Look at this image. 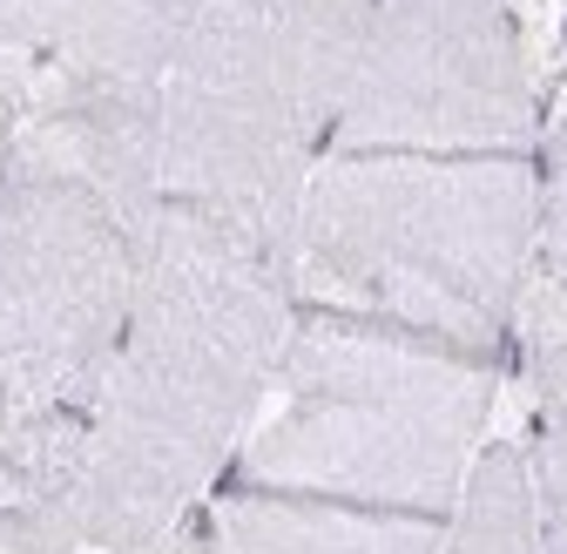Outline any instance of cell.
<instances>
[{
    "label": "cell",
    "instance_id": "cell-1",
    "mask_svg": "<svg viewBox=\"0 0 567 554\" xmlns=\"http://www.w3.org/2000/svg\"><path fill=\"white\" fill-rule=\"evenodd\" d=\"M298 318L291 257L224 217L163 203L135 298L89 399L68 521L89 554H156L230 480Z\"/></svg>",
    "mask_w": 567,
    "mask_h": 554
},
{
    "label": "cell",
    "instance_id": "cell-2",
    "mask_svg": "<svg viewBox=\"0 0 567 554\" xmlns=\"http://www.w3.org/2000/svg\"><path fill=\"white\" fill-rule=\"evenodd\" d=\"M507 399V359L392 318L305 305L230 480L453 514Z\"/></svg>",
    "mask_w": 567,
    "mask_h": 554
},
{
    "label": "cell",
    "instance_id": "cell-3",
    "mask_svg": "<svg viewBox=\"0 0 567 554\" xmlns=\"http://www.w3.org/2000/svg\"><path fill=\"white\" fill-rule=\"evenodd\" d=\"M540 264L534 156L324 150L298 217V298L507 359Z\"/></svg>",
    "mask_w": 567,
    "mask_h": 554
},
{
    "label": "cell",
    "instance_id": "cell-4",
    "mask_svg": "<svg viewBox=\"0 0 567 554\" xmlns=\"http://www.w3.org/2000/svg\"><path fill=\"white\" fill-rule=\"evenodd\" d=\"M547 48L527 0H379L324 150L534 156Z\"/></svg>",
    "mask_w": 567,
    "mask_h": 554
},
{
    "label": "cell",
    "instance_id": "cell-5",
    "mask_svg": "<svg viewBox=\"0 0 567 554\" xmlns=\"http://www.w3.org/2000/svg\"><path fill=\"white\" fill-rule=\"evenodd\" d=\"M163 203L224 217L298 257L305 189L324 129L244 0H209L163 75Z\"/></svg>",
    "mask_w": 567,
    "mask_h": 554
},
{
    "label": "cell",
    "instance_id": "cell-6",
    "mask_svg": "<svg viewBox=\"0 0 567 554\" xmlns=\"http://www.w3.org/2000/svg\"><path fill=\"white\" fill-rule=\"evenodd\" d=\"M142 230L54 176H0V399L89 412L135 298Z\"/></svg>",
    "mask_w": 567,
    "mask_h": 554
},
{
    "label": "cell",
    "instance_id": "cell-7",
    "mask_svg": "<svg viewBox=\"0 0 567 554\" xmlns=\"http://www.w3.org/2000/svg\"><path fill=\"white\" fill-rule=\"evenodd\" d=\"M203 8L209 0H0V68L21 122L61 95H156Z\"/></svg>",
    "mask_w": 567,
    "mask_h": 554
},
{
    "label": "cell",
    "instance_id": "cell-8",
    "mask_svg": "<svg viewBox=\"0 0 567 554\" xmlns=\"http://www.w3.org/2000/svg\"><path fill=\"white\" fill-rule=\"evenodd\" d=\"M163 89L156 95H61L14 129L8 170L75 183L135 230L163 211ZM0 170V176H8Z\"/></svg>",
    "mask_w": 567,
    "mask_h": 554
},
{
    "label": "cell",
    "instance_id": "cell-9",
    "mask_svg": "<svg viewBox=\"0 0 567 554\" xmlns=\"http://www.w3.org/2000/svg\"><path fill=\"white\" fill-rule=\"evenodd\" d=\"M230 554H433L440 514H399V507H359L291 488H257L224 480L209 494Z\"/></svg>",
    "mask_w": 567,
    "mask_h": 554
},
{
    "label": "cell",
    "instance_id": "cell-10",
    "mask_svg": "<svg viewBox=\"0 0 567 554\" xmlns=\"http://www.w3.org/2000/svg\"><path fill=\"white\" fill-rule=\"evenodd\" d=\"M244 8L257 14V28L284 54V68H291V82H298L305 109L318 115V129L331 135L379 0H244Z\"/></svg>",
    "mask_w": 567,
    "mask_h": 554
},
{
    "label": "cell",
    "instance_id": "cell-11",
    "mask_svg": "<svg viewBox=\"0 0 567 554\" xmlns=\"http://www.w3.org/2000/svg\"><path fill=\"white\" fill-rule=\"evenodd\" d=\"M433 554H540V521H534V488L514 433H493L466 473L453 514L440 521Z\"/></svg>",
    "mask_w": 567,
    "mask_h": 554
},
{
    "label": "cell",
    "instance_id": "cell-12",
    "mask_svg": "<svg viewBox=\"0 0 567 554\" xmlns=\"http://www.w3.org/2000/svg\"><path fill=\"white\" fill-rule=\"evenodd\" d=\"M507 392L520 399V427L567 433V257L534 264L514 331H507Z\"/></svg>",
    "mask_w": 567,
    "mask_h": 554
},
{
    "label": "cell",
    "instance_id": "cell-13",
    "mask_svg": "<svg viewBox=\"0 0 567 554\" xmlns=\"http://www.w3.org/2000/svg\"><path fill=\"white\" fill-rule=\"evenodd\" d=\"M89 412H28L0 399V507H61L75 494Z\"/></svg>",
    "mask_w": 567,
    "mask_h": 554
},
{
    "label": "cell",
    "instance_id": "cell-14",
    "mask_svg": "<svg viewBox=\"0 0 567 554\" xmlns=\"http://www.w3.org/2000/svg\"><path fill=\"white\" fill-rule=\"evenodd\" d=\"M534 176H540V264H560L567 257V41H560V68L547 75Z\"/></svg>",
    "mask_w": 567,
    "mask_h": 554
},
{
    "label": "cell",
    "instance_id": "cell-15",
    "mask_svg": "<svg viewBox=\"0 0 567 554\" xmlns=\"http://www.w3.org/2000/svg\"><path fill=\"white\" fill-rule=\"evenodd\" d=\"M520 460L534 488V521H540V554H567V433L554 427H520Z\"/></svg>",
    "mask_w": 567,
    "mask_h": 554
},
{
    "label": "cell",
    "instance_id": "cell-16",
    "mask_svg": "<svg viewBox=\"0 0 567 554\" xmlns=\"http://www.w3.org/2000/svg\"><path fill=\"white\" fill-rule=\"evenodd\" d=\"M0 554H89L61 507H0Z\"/></svg>",
    "mask_w": 567,
    "mask_h": 554
},
{
    "label": "cell",
    "instance_id": "cell-17",
    "mask_svg": "<svg viewBox=\"0 0 567 554\" xmlns=\"http://www.w3.org/2000/svg\"><path fill=\"white\" fill-rule=\"evenodd\" d=\"M14 122H21V102H14L8 68H0V170H8V150H14Z\"/></svg>",
    "mask_w": 567,
    "mask_h": 554
}]
</instances>
